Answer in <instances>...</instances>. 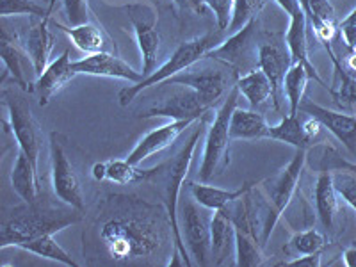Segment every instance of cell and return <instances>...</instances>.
Masks as SVG:
<instances>
[{
  "label": "cell",
  "mask_w": 356,
  "mask_h": 267,
  "mask_svg": "<svg viewBox=\"0 0 356 267\" xmlns=\"http://www.w3.org/2000/svg\"><path fill=\"white\" fill-rule=\"evenodd\" d=\"M107 218L98 234L104 248L116 264H130L157 255L166 246L171 230L168 212L138 198L113 196Z\"/></svg>",
  "instance_id": "obj_1"
},
{
  "label": "cell",
  "mask_w": 356,
  "mask_h": 267,
  "mask_svg": "<svg viewBox=\"0 0 356 267\" xmlns=\"http://www.w3.org/2000/svg\"><path fill=\"white\" fill-rule=\"evenodd\" d=\"M84 212L66 205H54L50 202L38 200L34 203H24L15 207L2 221V234H0V248L6 250L9 246L20 248L22 244L34 241L41 235H54L65 228L77 225Z\"/></svg>",
  "instance_id": "obj_2"
},
{
  "label": "cell",
  "mask_w": 356,
  "mask_h": 267,
  "mask_svg": "<svg viewBox=\"0 0 356 267\" xmlns=\"http://www.w3.org/2000/svg\"><path fill=\"white\" fill-rule=\"evenodd\" d=\"M207 116H203L198 122V127L195 132L191 134V138L180 146V150L173 155L168 162L159 164V177H162V196H164V205H166V212L170 216L171 221V230H173V239H175V250L180 253L184 259L186 266H193V260L189 257L186 243H184L182 232H180V222H178V196H180V189H182L184 182H186L187 171H189L191 162L195 157L196 146H198L200 139L205 134V122Z\"/></svg>",
  "instance_id": "obj_3"
},
{
  "label": "cell",
  "mask_w": 356,
  "mask_h": 267,
  "mask_svg": "<svg viewBox=\"0 0 356 267\" xmlns=\"http://www.w3.org/2000/svg\"><path fill=\"white\" fill-rule=\"evenodd\" d=\"M221 34L222 31H211V33L203 34V36L195 38V40L186 41L171 54V57L166 63H162L159 68H155V72L152 75H148L146 79H143L141 82L132 86H127L123 88L120 93H118V100H120V106L127 107L129 104H132V100L138 97L139 93H143L145 89L154 88V86L162 84V82L170 81L171 77L182 73L184 70L191 68L193 65L200 63L202 59H205V56L211 52L214 47H218L221 43Z\"/></svg>",
  "instance_id": "obj_4"
},
{
  "label": "cell",
  "mask_w": 356,
  "mask_h": 267,
  "mask_svg": "<svg viewBox=\"0 0 356 267\" xmlns=\"http://www.w3.org/2000/svg\"><path fill=\"white\" fill-rule=\"evenodd\" d=\"M239 98L241 91L235 84L207 129L202 164L198 170L200 182H211L212 178L221 175L230 164V118L235 107L239 106Z\"/></svg>",
  "instance_id": "obj_5"
},
{
  "label": "cell",
  "mask_w": 356,
  "mask_h": 267,
  "mask_svg": "<svg viewBox=\"0 0 356 267\" xmlns=\"http://www.w3.org/2000/svg\"><path fill=\"white\" fill-rule=\"evenodd\" d=\"M308 150L305 148H296L294 157L291 159L287 166H284L275 177L267 178L260 182L264 189V227H262V244L266 246L269 235L275 230L276 222L280 221L282 214L289 207L291 200L294 198V193L300 184L301 173L307 164Z\"/></svg>",
  "instance_id": "obj_6"
},
{
  "label": "cell",
  "mask_w": 356,
  "mask_h": 267,
  "mask_svg": "<svg viewBox=\"0 0 356 267\" xmlns=\"http://www.w3.org/2000/svg\"><path fill=\"white\" fill-rule=\"evenodd\" d=\"M237 79L239 77L234 70H230L222 63H218V66L205 65L198 66V68H195V65H193L191 68L184 70L182 73H178L170 81H166V84H180L191 88L198 93L203 106L207 109H212L218 102L227 98L230 89L237 84Z\"/></svg>",
  "instance_id": "obj_7"
},
{
  "label": "cell",
  "mask_w": 356,
  "mask_h": 267,
  "mask_svg": "<svg viewBox=\"0 0 356 267\" xmlns=\"http://www.w3.org/2000/svg\"><path fill=\"white\" fill-rule=\"evenodd\" d=\"M262 41H259V18L251 20L241 31L232 34L228 40L221 41L218 47L207 54L205 59L227 65L237 73V77L251 70L259 68V50Z\"/></svg>",
  "instance_id": "obj_8"
},
{
  "label": "cell",
  "mask_w": 356,
  "mask_h": 267,
  "mask_svg": "<svg viewBox=\"0 0 356 267\" xmlns=\"http://www.w3.org/2000/svg\"><path fill=\"white\" fill-rule=\"evenodd\" d=\"M123 11L129 17L132 33L141 54L145 79L155 72L159 59V47H161V34L157 31L159 17L154 2L150 0H138L123 6Z\"/></svg>",
  "instance_id": "obj_9"
},
{
  "label": "cell",
  "mask_w": 356,
  "mask_h": 267,
  "mask_svg": "<svg viewBox=\"0 0 356 267\" xmlns=\"http://www.w3.org/2000/svg\"><path fill=\"white\" fill-rule=\"evenodd\" d=\"M50 166H52L54 195L61 203L84 212V196L79 177L70 162L63 136L59 132L50 134Z\"/></svg>",
  "instance_id": "obj_10"
},
{
  "label": "cell",
  "mask_w": 356,
  "mask_h": 267,
  "mask_svg": "<svg viewBox=\"0 0 356 267\" xmlns=\"http://www.w3.org/2000/svg\"><path fill=\"white\" fill-rule=\"evenodd\" d=\"M4 104L9 113V129L18 148L27 154V157L40 164L41 154V130L31 113V106L22 95L4 91Z\"/></svg>",
  "instance_id": "obj_11"
},
{
  "label": "cell",
  "mask_w": 356,
  "mask_h": 267,
  "mask_svg": "<svg viewBox=\"0 0 356 267\" xmlns=\"http://www.w3.org/2000/svg\"><path fill=\"white\" fill-rule=\"evenodd\" d=\"M180 232H182L184 243L191 259H195L196 266H211L212 250H211V222L207 221L203 212L196 207V200L186 202L182 207L180 216Z\"/></svg>",
  "instance_id": "obj_12"
},
{
  "label": "cell",
  "mask_w": 356,
  "mask_h": 267,
  "mask_svg": "<svg viewBox=\"0 0 356 267\" xmlns=\"http://www.w3.org/2000/svg\"><path fill=\"white\" fill-rule=\"evenodd\" d=\"M168 86H177V89H173L170 95L162 98L161 104L138 114V118H146V120L148 118H170V120H193V122H198V120H202L203 116L211 113V109H207L203 106V102L200 100L196 91L180 84Z\"/></svg>",
  "instance_id": "obj_13"
},
{
  "label": "cell",
  "mask_w": 356,
  "mask_h": 267,
  "mask_svg": "<svg viewBox=\"0 0 356 267\" xmlns=\"http://www.w3.org/2000/svg\"><path fill=\"white\" fill-rule=\"evenodd\" d=\"M73 70L77 72V75L120 79V81H127L130 84H138L145 79L141 72H136L132 66L127 65L123 59H120L113 52L89 54L82 59L73 61Z\"/></svg>",
  "instance_id": "obj_14"
},
{
  "label": "cell",
  "mask_w": 356,
  "mask_h": 267,
  "mask_svg": "<svg viewBox=\"0 0 356 267\" xmlns=\"http://www.w3.org/2000/svg\"><path fill=\"white\" fill-rule=\"evenodd\" d=\"M300 113L310 114L317 118L321 125L333 134L342 145L349 150V154L356 157V116L349 113H340V111H332L328 107H323L314 100H303L300 106Z\"/></svg>",
  "instance_id": "obj_15"
},
{
  "label": "cell",
  "mask_w": 356,
  "mask_h": 267,
  "mask_svg": "<svg viewBox=\"0 0 356 267\" xmlns=\"http://www.w3.org/2000/svg\"><path fill=\"white\" fill-rule=\"evenodd\" d=\"M289 17V27L287 33H285L284 41L287 44L289 54L292 57V63H301L305 68L310 73L312 81H316L317 84L323 86L330 91L332 86H328L323 81L319 73H317L316 66L312 65L310 57H308V18L305 15V11L301 9V6L298 4L296 8H292L287 13Z\"/></svg>",
  "instance_id": "obj_16"
},
{
  "label": "cell",
  "mask_w": 356,
  "mask_h": 267,
  "mask_svg": "<svg viewBox=\"0 0 356 267\" xmlns=\"http://www.w3.org/2000/svg\"><path fill=\"white\" fill-rule=\"evenodd\" d=\"M50 24L52 20H47V18H31V27L27 29L24 38H20L22 47L33 63L36 79L50 65V56H52L54 44H56V36L50 31Z\"/></svg>",
  "instance_id": "obj_17"
},
{
  "label": "cell",
  "mask_w": 356,
  "mask_h": 267,
  "mask_svg": "<svg viewBox=\"0 0 356 267\" xmlns=\"http://www.w3.org/2000/svg\"><path fill=\"white\" fill-rule=\"evenodd\" d=\"M292 66L287 44L278 41H262L259 50V68L267 75L273 86V106L280 109V93L284 91V79Z\"/></svg>",
  "instance_id": "obj_18"
},
{
  "label": "cell",
  "mask_w": 356,
  "mask_h": 267,
  "mask_svg": "<svg viewBox=\"0 0 356 267\" xmlns=\"http://www.w3.org/2000/svg\"><path fill=\"white\" fill-rule=\"evenodd\" d=\"M0 54H2V63L6 66V75H11V81L27 95H33L36 91L34 84L27 79L25 65H31L27 52L22 47L20 36L15 33H9L6 27V22H2V36H0Z\"/></svg>",
  "instance_id": "obj_19"
},
{
  "label": "cell",
  "mask_w": 356,
  "mask_h": 267,
  "mask_svg": "<svg viewBox=\"0 0 356 267\" xmlns=\"http://www.w3.org/2000/svg\"><path fill=\"white\" fill-rule=\"evenodd\" d=\"M198 122H193V120H171L166 125L152 130V132L146 134L138 145L134 146V150L130 152L127 161L132 162V164H141L143 161H146V159L152 157V155L166 150L168 146H171L177 141L178 136H180L184 130L189 129L193 123Z\"/></svg>",
  "instance_id": "obj_20"
},
{
  "label": "cell",
  "mask_w": 356,
  "mask_h": 267,
  "mask_svg": "<svg viewBox=\"0 0 356 267\" xmlns=\"http://www.w3.org/2000/svg\"><path fill=\"white\" fill-rule=\"evenodd\" d=\"M75 77H77V72L73 70V61L70 59L68 52H63L54 61H50L47 70L34 82L36 93L40 97V106H49L50 100Z\"/></svg>",
  "instance_id": "obj_21"
},
{
  "label": "cell",
  "mask_w": 356,
  "mask_h": 267,
  "mask_svg": "<svg viewBox=\"0 0 356 267\" xmlns=\"http://www.w3.org/2000/svg\"><path fill=\"white\" fill-rule=\"evenodd\" d=\"M52 24L59 31H63L70 38V41L86 56L98 52H113V50L116 52V47L111 41V38L104 33V29L98 24L88 22V24L82 25H66L57 20H52Z\"/></svg>",
  "instance_id": "obj_22"
},
{
  "label": "cell",
  "mask_w": 356,
  "mask_h": 267,
  "mask_svg": "<svg viewBox=\"0 0 356 267\" xmlns=\"http://www.w3.org/2000/svg\"><path fill=\"white\" fill-rule=\"evenodd\" d=\"M157 168H148L143 170L139 164H132L125 159V161H107V162H97L91 170L95 180L102 182V180H109L114 184H136V182H148L152 178L157 177Z\"/></svg>",
  "instance_id": "obj_23"
},
{
  "label": "cell",
  "mask_w": 356,
  "mask_h": 267,
  "mask_svg": "<svg viewBox=\"0 0 356 267\" xmlns=\"http://www.w3.org/2000/svg\"><path fill=\"white\" fill-rule=\"evenodd\" d=\"M11 187L24 203H34L40 200L41 189L38 180V166L18 148L11 171Z\"/></svg>",
  "instance_id": "obj_24"
},
{
  "label": "cell",
  "mask_w": 356,
  "mask_h": 267,
  "mask_svg": "<svg viewBox=\"0 0 356 267\" xmlns=\"http://www.w3.org/2000/svg\"><path fill=\"white\" fill-rule=\"evenodd\" d=\"M212 264L222 266L228 257H235V227L227 211H214L211 219Z\"/></svg>",
  "instance_id": "obj_25"
},
{
  "label": "cell",
  "mask_w": 356,
  "mask_h": 267,
  "mask_svg": "<svg viewBox=\"0 0 356 267\" xmlns=\"http://www.w3.org/2000/svg\"><path fill=\"white\" fill-rule=\"evenodd\" d=\"M271 125L266 122V118L260 111L241 109L235 107L230 118V138L244 139V141H255V139L269 138Z\"/></svg>",
  "instance_id": "obj_26"
},
{
  "label": "cell",
  "mask_w": 356,
  "mask_h": 267,
  "mask_svg": "<svg viewBox=\"0 0 356 267\" xmlns=\"http://www.w3.org/2000/svg\"><path fill=\"white\" fill-rule=\"evenodd\" d=\"M191 196L196 200V203L209 211H222L230 203L244 196L255 184H244L239 189H221V187L209 186V182H189Z\"/></svg>",
  "instance_id": "obj_27"
},
{
  "label": "cell",
  "mask_w": 356,
  "mask_h": 267,
  "mask_svg": "<svg viewBox=\"0 0 356 267\" xmlns=\"http://www.w3.org/2000/svg\"><path fill=\"white\" fill-rule=\"evenodd\" d=\"M314 198H316V209L321 222H323L326 230H333L337 216H339V193L333 186L332 173L324 171L317 177Z\"/></svg>",
  "instance_id": "obj_28"
},
{
  "label": "cell",
  "mask_w": 356,
  "mask_h": 267,
  "mask_svg": "<svg viewBox=\"0 0 356 267\" xmlns=\"http://www.w3.org/2000/svg\"><path fill=\"white\" fill-rule=\"evenodd\" d=\"M237 88L241 95L248 100L251 109H262L267 102H273V86L271 81L267 79L266 73L260 68L251 70L237 79Z\"/></svg>",
  "instance_id": "obj_29"
},
{
  "label": "cell",
  "mask_w": 356,
  "mask_h": 267,
  "mask_svg": "<svg viewBox=\"0 0 356 267\" xmlns=\"http://www.w3.org/2000/svg\"><path fill=\"white\" fill-rule=\"evenodd\" d=\"M330 59H332L333 70H335V82H333L335 88H330L328 93L332 95L333 102L344 113L355 114L356 116V79L346 72L337 54L330 57Z\"/></svg>",
  "instance_id": "obj_30"
},
{
  "label": "cell",
  "mask_w": 356,
  "mask_h": 267,
  "mask_svg": "<svg viewBox=\"0 0 356 267\" xmlns=\"http://www.w3.org/2000/svg\"><path fill=\"white\" fill-rule=\"evenodd\" d=\"M298 114H287L285 118H282L278 125L271 127L269 138L276 139V141L287 143V145L294 146V148H305V150H308L310 146H314V143L310 141V138L305 132L303 118L298 116Z\"/></svg>",
  "instance_id": "obj_31"
},
{
  "label": "cell",
  "mask_w": 356,
  "mask_h": 267,
  "mask_svg": "<svg viewBox=\"0 0 356 267\" xmlns=\"http://www.w3.org/2000/svg\"><path fill=\"white\" fill-rule=\"evenodd\" d=\"M264 244L253 232L235 227V266L255 267L264 264Z\"/></svg>",
  "instance_id": "obj_32"
},
{
  "label": "cell",
  "mask_w": 356,
  "mask_h": 267,
  "mask_svg": "<svg viewBox=\"0 0 356 267\" xmlns=\"http://www.w3.org/2000/svg\"><path fill=\"white\" fill-rule=\"evenodd\" d=\"M310 79V73L301 63H292L284 79V95L289 102V114L300 113V106L305 100V91Z\"/></svg>",
  "instance_id": "obj_33"
},
{
  "label": "cell",
  "mask_w": 356,
  "mask_h": 267,
  "mask_svg": "<svg viewBox=\"0 0 356 267\" xmlns=\"http://www.w3.org/2000/svg\"><path fill=\"white\" fill-rule=\"evenodd\" d=\"M20 248L22 250L29 251V253H34V255L41 257V259L56 260V262L63 264V266H68V267L79 266V264L68 255V251H66L61 244L56 243L54 235H41V237H38V239L22 244Z\"/></svg>",
  "instance_id": "obj_34"
},
{
  "label": "cell",
  "mask_w": 356,
  "mask_h": 267,
  "mask_svg": "<svg viewBox=\"0 0 356 267\" xmlns=\"http://www.w3.org/2000/svg\"><path fill=\"white\" fill-rule=\"evenodd\" d=\"M333 157L337 161L335 166L332 168V180L335 191L339 193L340 198L348 202L356 211V170L349 168L348 162L340 161L337 152H333Z\"/></svg>",
  "instance_id": "obj_35"
},
{
  "label": "cell",
  "mask_w": 356,
  "mask_h": 267,
  "mask_svg": "<svg viewBox=\"0 0 356 267\" xmlns=\"http://www.w3.org/2000/svg\"><path fill=\"white\" fill-rule=\"evenodd\" d=\"M324 248H326V237L317 228H308V230L292 235L285 250L291 255L301 257L312 255V253H323Z\"/></svg>",
  "instance_id": "obj_36"
},
{
  "label": "cell",
  "mask_w": 356,
  "mask_h": 267,
  "mask_svg": "<svg viewBox=\"0 0 356 267\" xmlns=\"http://www.w3.org/2000/svg\"><path fill=\"white\" fill-rule=\"evenodd\" d=\"M0 17H38L52 20L49 6L40 4L38 0H0Z\"/></svg>",
  "instance_id": "obj_37"
},
{
  "label": "cell",
  "mask_w": 356,
  "mask_h": 267,
  "mask_svg": "<svg viewBox=\"0 0 356 267\" xmlns=\"http://www.w3.org/2000/svg\"><path fill=\"white\" fill-rule=\"evenodd\" d=\"M267 0H235L234 11H232V20L228 25V33L234 34L237 31L250 24L251 20L259 18L260 11L266 8Z\"/></svg>",
  "instance_id": "obj_38"
},
{
  "label": "cell",
  "mask_w": 356,
  "mask_h": 267,
  "mask_svg": "<svg viewBox=\"0 0 356 267\" xmlns=\"http://www.w3.org/2000/svg\"><path fill=\"white\" fill-rule=\"evenodd\" d=\"M66 25H82L91 22L88 0H61Z\"/></svg>",
  "instance_id": "obj_39"
},
{
  "label": "cell",
  "mask_w": 356,
  "mask_h": 267,
  "mask_svg": "<svg viewBox=\"0 0 356 267\" xmlns=\"http://www.w3.org/2000/svg\"><path fill=\"white\" fill-rule=\"evenodd\" d=\"M207 6L211 8L212 15H214L216 22H218V29L227 33L228 25L232 20V11H234L235 0H205Z\"/></svg>",
  "instance_id": "obj_40"
},
{
  "label": "cell",
  "mask_w": 356,
  "mask_h": 267,
  "mask_svg": "<svg viewBox=\"0 0 356 267\" xmlns=\"http://www.w3.org/2000/svg\"><path fill=\"white\" fill-rule=\"evenodd\" d=\"M339 34L349 52H356V8L342 22H339Z\"/></svg>",
  "instance_id": "obj_41"
},
{
  "label": "cell",
  "mask_w": 356,
  "mask_h": 267,
  "mask_svg": "<svg viewBox=\"0 0 356 267\" xmlns=\"http://www.w3.org/2000/svg\"><path fill=\"white\" fill-rule=\"evenodd\" d=\"M178 9L186 13H193L196 17H211L212 11L205 0H173Z\"/></svg>",
  "instance_id": "obj_42"
},
{
  "label": "cell",
  "mask_w": 356,
  "mask_h": 267,
  "mask_svg": "<svg viewBox=\"0 0 356 267\" xmlns=\"http://www.w3.org/2000/svg\"><path fill=\"white\" fill-rule=\"evenodd\" d=\"M282 266H289V267H296V266L319 267V266H323V260H321V253H312V255L296 257L294 260H285Z\"/></svg>",
  "instance_id": "obj_43"
},
{
  "label": "cell",
  "mask_w": 356,
  "mask_h": 267,
  "mask_svg": "<svg viewBox=\"0 0 356 267\" xmlns=\"http://www.w3.org/2000/svg\"><path fill=\"white\" fill-rule=\"evenodd\" d=\"M340 63H342L346 72L356 79V52H349V56L346 59H340Z\"/></svg>",
  "instance_id": "obj_44"
},
{
  "label": "cell",
  "mask_w": 356,
  "mask_h": 267,
  "mask_svg": "<svg viewBox=\"0 0 356 267\" xmlns=\"http://www.w3.org/2000/svg\"><path fill=\"white\" fill-rule=\"evenodd\" d=\"M342 260L348 267H356V246L348 248V250L342 253Z\"/></svg>",
  "instance_id": "obj_45"
},
{
  "label": "cell",
  "mask_w": 356,
  "mask_h": 267,
  "mask_svg": "<svg viewBox=\"0 0 356 267\" xmlns=\"http://www.w3.org/2000/svg\"><path fill=\"white\" fill-rule=\"evenodd\" d=\"M56 6H57V0H49V11H50V15H54V11H56Z\"/></svg>",
  "instance_id": "obj_46"
},
{
  "label": "cell",
  "mask_w": 356,
  "mask_h": 267,
  "mask_svg": "<svg viewBox=\"0 0 356 267\" xmlns=\"http://www.w3.org/2000/svg\"><path fill=\"white\" fill-rule=\"evenodd\" d=\"M348 166L353 168V170H356V164H349V162H348Z\"/></svg>",
  "instance_id": "obj_47"
},
{
  "label": "cell",
  "mask_w": 356,
  "mask_h": 267,
  "mask_svg": "<svg viewBox=\"0 0 356 267\" xmlns=\"http://www.w3.org/2000/svg\"><path fill=\"white\" fill-rule=\"evenodd\" d=\"M150 2H155V0H150Z\"/></svg>",
  "instance_id": "obj_48"
}]
</instances>
